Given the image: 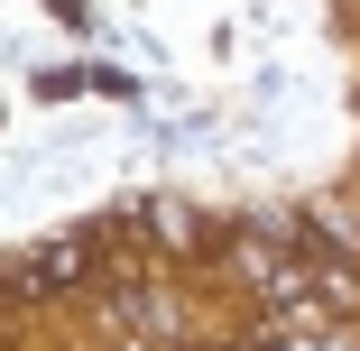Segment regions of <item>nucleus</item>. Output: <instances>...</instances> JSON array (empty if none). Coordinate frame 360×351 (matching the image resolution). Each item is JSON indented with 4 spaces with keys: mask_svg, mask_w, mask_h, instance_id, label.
<instances>
[{
    "mask_svg": "<svg viewBox=\"0 0 360 351\" xmlns=\"http://www.w3.org/2000/svg\"><path fill=\"white\" fill-rule=\"evenodd\" d=\"M75 277H84V250H75V241H56V250L19 259V268H0V287H10V296H37V287H75Z\"/></svg>",
    "mask_w": 360,
    "mask_h": 351,
    "instance_id": "1",
    "label": "nucleus"
}]
</instances>
